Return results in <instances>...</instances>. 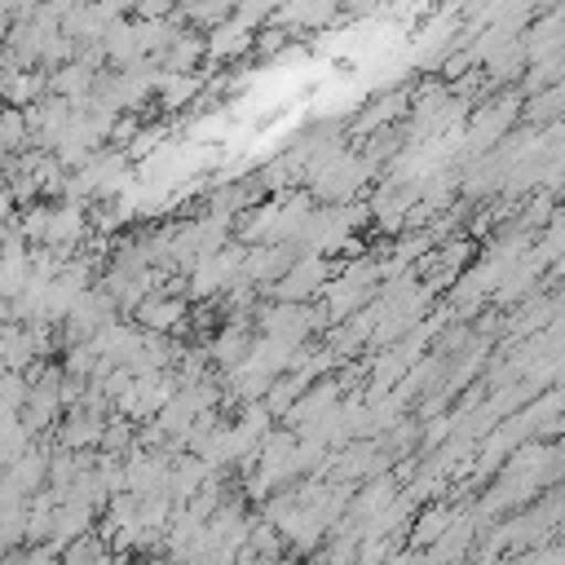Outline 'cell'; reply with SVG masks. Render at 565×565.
<instances>
[{
    "instance_id": "obj_1",
    "label": "cell",
    "mask_w": 565,
    "mask_h": 565,
    "mask_svg": "<svg viewBox=\"0 0 565 565\" xmlns=\"http://www.w3.org/2000/svg\"><path fill=\"white\" fill-rule=\"evenodd\" d=\"M521 115V102L508 93V97H499V102H486V106H477V115L463 124V141H468V159H481L490 146H499L503 137H508V128H512V119Z\"/></svg>"
},
{
    "instance_id": "obj_2",
    "label": "cell",
    "mask_w": 565,
    "mask_h": 565,
    "mask_svg": "<svg viewBox=\"0 0 565 565\" xmlns=\"http://www.w3.org/2000/svg\"><path fill=\"white\" fill-rule=\"evenodd\" d=\"M132 313H137V331H150V335L190 331V305L181 296H168V291H150Z\"/></svg>"
},
{
    "instance_id": "obj_3",
    "label": "cell",
    "mask_w": 565,
    "mask_h": 565,
    "mask_svg": "<svg viewBox=\"0 0 565 565\" xmlns=\"http://www.w3.org/2000/svg\"><path fill=\"white\" fill-rule=\"evenodd\" d=\"M84 238H88V203H75V199L49 203V230H44V243L40 247H66V252H75Z\"/></svg>"
},
{
    "instance_id": "obj_4",
    "label": "cell",
    "mask_w": 565,
    "mask_h": 565,
    "mask_svg": "<svg viewBox=\"0 0 565 565\" xmlns=\"http://www.w3.org/2000/svg\"><path fill=\"white\" fill-rule=\"evenodd\" d=\"M53 446L57 441H31L9 468H4V481L13 486V494L22 499V494H40L44 490V481H49V455H53Z\"/></svg>"
},
{
    "instance_id": "obj_5",
    "label": "cell",
    "mask_w": 565,
    "mask_h": 565,
    "mask_svg": "<svg viewBox=\"0 0 565 565\" xmlns=\"http://www.w3.org/2000/svg\"><path fill=\"white\" fill-rule=\"evenodd\" d=\"M40 97H49V71H0V106L26 110Z\"/></svg>"
},
{
    "instance_id": "obj_6",
    "label": "cell",
    "mask_w": 565,
    "mask_h": 565,
    "mask_svg": "<svg viewBox=\"0 0 565 565\" xmlns=\"http://www.w3.org/2000/svg\"><path fill=\"white\" fill-rule=\"evenodd\" d=\"M31 362H40L35 358V331L31 327H18V322H4L0 327V371L22 375Z\"/></svg>"
},
{
    "instance_id": "obj_7",
    "label": "cell",
    "mask_w": 565,
    "mask_h": 565,
    "mask_svg": "<svg viewBox=\"0 0 565 565\" xmlns=\"http://www.w3.org/2000/svg\"><path fill=\"white\" fill-rule=\"evenodd\" d=\"M93 79H97V71H88L79 62H66V66L49 71V97H62L66 106L71 102H84L93 93Z\"/></svg>"
},
{
    "instance_id": "obj_8",
    "label": "cell",
    "mask_w": 565,
    "mask_h": 565,
    "mask_svg": "<svg viewBox=\"0 0 565 565\" xmlns=\"http://www.w3.org/2000/svg\"><path fill=\"white\" fill-rule=\"evenodd\" d=\"M154 93H159V106L177 110L185 102H194L203 93V75H172V71H159L154 75Z\"/></svg>"
},
{
    "instance_id": "obj_9",
    "label": "cell",
    "mask_w": 565,
    "mask_h": 565,
    "mask_svg": "<svg viewBox=\"0 0 565 565\" xmlns=\"http://www.w3.org/2000/svg\"><path fill=\"white\" fill-rule=\"evenodd\" d=\"M450 516H455V508H446V503H437V508H428L411 530V547H433L441 534H446V525H450Z\"/></svg>"
},
{
    "instance_id": "obj_10",
    "label": "cell",
    "mask_w": 565,
    "mask_h": 565,
    "mask_svg": "<svg viewBox=\"0 0 565 565\" xmlns=\"http://www.w3.org/2000/svg\"><path fill=\"white\" fill-rule=\"evenodd\" d=\"M300 393H305V384H300L296 375H274L269 388H265V397H260V406H265L269 419H274V415H287V406H291Z\"/></svg>"
},
{
    "instance_id": "obj_11",
    "label": "cell",
    "mask_w": 565,
    "mask_h": 565,
    "mask_svg": "<svg viewBox=\"0 0 565 565\" xmlns=\"http://www.w3.org/2000/svg\"><path fill=\"white\" fill-rule=\"evenodd\" d=\"M137 446V433H132V419H124V415H110L106 424H102V441H97V450L102 455H124V450H132Z\"/></svg>"
},
{
    "instance_id": "obj_12",
    "label": "cell",
    "mask_w": 565,
    "mask_h": 565,
    "mask_svg": "<svg viewBox=\"0 0 565 565\" xmlns=\"http://www.w3.org/2000/svg\"><path fill=\"white\" fill-rule=\"evenodd\" d=\"M561 97H565V88H561V84H556V88L534 93V97H530V106H525L530 128H547V124H556V115H561Z\"/></svg>"
},
{
    "instance_id": "obj_13",
    "label": "cell",
    "mask_w": 565,
    "mask_h": 565,
    "mask_svg": "<svg viewBox=\"0 0 565 565\" xmlns=\"http://www.w3.org/2000/svg\"><path fill=\"white\" fill-rule=\"evenodd\" d=\"M93 366H97V349H93V340H88V344H71L66 358H62V375H66V380H84V384H88Z\"/></svg>"
},
{
    "instance_id": "obj_14",
    "label": "cell",
    "mask_w": 565,
    "mask_h": 565,
    "mask_svg": "<svg viewBox=\"0 0 565 565\" xmlns=\"http://www.w3.org/2000/svg\"><path fill=\"white\" fill-rule=\"evenodd\" d=\"M137 132H141V119H137V115H115V124H110L106 141H110L115 150H124V146H128Z\"/></svg>"
},
{
    "instance_id": "obj_15",
    "label": "cell",
    "mask_w": 565,
    "mask_h": 565,
    "mask_svg": "<svg viewBox=\"0 0 565 565\" xmlns=\"http://www.w3.org/2000/svg\"><path fill=\"white\" fill-rule=\"evenodd\" d=\"M256 35H260V53H274V49L287 44V31H274V26L269 31H256Z\"/></svg>"
}]
</instances>
